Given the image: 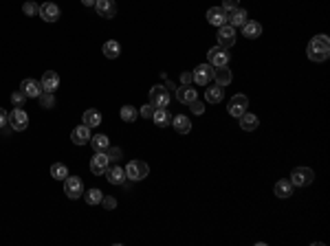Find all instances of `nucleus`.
<instances>
[{"instance_id": "obj_24", "label": "nucleus", "mask_w": 330, "mask_h": 246, "mask_svg": "<svg viewBox=\"0 0 330 246\" xmlns=\"http://www.w3.org/2000/svg\"><path fill=\"white\" fill-rule=\"evenodd\" d=\"M101 53H104L108 60L119 58V53H121V44L117 42V40H106L104 46H101Z\"/></svg>"}, {"instance_id": "obj_15", "label": "nucleus", "mask_w": 330, "mask_h": 246, "mask_svg": "<svg viewBox=\"0 0 330 246\" xmlns=\"http://www.w3.org/2000/svg\"><path fill=\"white\" fill-rule=\"evenodd\" d=\"M90 127L88 125H77V127H73V132H70V141L75 143V145H86V143L90 141Z\"/></svg>"}, {"instance_id": "obj_10", "label": "nucleus", "mask_w": 330, "mask_h": 246, "mask_svg": "<svg viewBox=\"0 0 330 246\" xmlns=\"http://www.w3.org/2000/svg\"><path fill=\"white\" fill-rule=\"evenodd\" d=\"M20 90L24 92V95L29 97V99H40V95L44 92L42 88V81H38V79H22V84H20Z\"/></svg>"}, {"instance_id": "obj_35", "label": "nucleus", "mask_w": 330, "mask_h": 246, "mask_svg": "<svg viewBox=\"0 0 330 246\" xmlns=\"http://www.w3.org/2000/svg\"><path fill=\"white\" fill-rule=\"evenodd\" d=\"M22 13L24 15H40V4L33 2V0H27V2L22 4Z\"/></svg>"}, {"instance_id": "obj_19", "label": "nucleus", "mask_w": 330, "mask_h": 246, "mask_svg": "<svg viewBox=\"0 0 330 246\" xmlns=\"http://www.w3.org/2000/svg\"><path fill=\"white\" fill-rule=\"evenodd\" d=\"M170 125H174V130L179 132V134H190V132H192V121H190V117H187V115L172 117Z\"/></svg>"}, {"instance_id": "obj_34", "label": "nucleus", "mask_w": 330, "mask_h": 246, "mask_svg": "<svg viewBox=\"0 0 330 246\" xmlns=\"http://www.w3.org/2000/svg\"><path fill=\"white\" fill-rule=\"evenodd\" d=\"M38 101H40V106H42V108H47V110H51V108L55 106V92H42Z\"/></svg>"}, {"instance_id": "obj_31", "label": "nucleus", "mask_w": 330, "mask_h": 246, "mask_svg": "<svg viewBox=\"0 0 330 246\" xmlns=\"http://www.w3.org/2000/svg\"><path fill=\"white\" fill-rule=\"evenodd\" d=\"M238 121H240V127H242V130H247V132L256 130V127H258V123H260V121H258V117H256V115H249V112H245V115H242Z\"/></svg>"}, {"instance_id": "obj_13", "label": "nucleus", "mask_w": 330, "mask_h": 246, "mask_svg": "<svg viewBox=\"0 0 330 246\" xmlns=\"http://www.w3.org/2000/svg\"><path fill=\"white\" fill-rule=\"evenodd\" d=\"M62 11H60V7L55 2H42L40 4V18L44 20V22H58Z\"/></svg>"}, {"instance_id": "obj_39", "label": "nucleus", "mask_w": 330, "mask_h": 246, "mask_svg": "<svg viewBox=\"0 0 330 246\" xmlns=\"http://www.w3.org/2000/svg\"><path fill=\"white\" fill-rule=\"evenodd\" d=\"M236 7H240V0H222V9H225L227 13L233 11Z\"/></svg>"}, {"instance_id": "obj_5", "label": "nucleus", "mask_w": 330, "mask_h": 246, "mask_svg": "<svg viewBox=\"0 0 330 246\" xmlns=\"http://www.w3.org/2000/svg\"><path fill=\"white\" fill-rule=\"evenodd\" d=\"M207 64L211 66H227L229 64V49H225V46H211L209 51H207Z\"/></svg>"}, {"instance_id": "obj_44", "label": "nucleus", "mask_w": 330, "mask_h": 246, "mask_svg": "<svg viewBox=\"0 0 330 246\" xmlns=\"http://www.w3.org/2000/svg\"><path fill=\"white\" fill-rule=\"evenodd\" d=\"M95 2H97V0H82L84 7H95Z\"/></svg>"}, {"instance_id": "obj_28", "label": "nucleus", "mask_w": 330, "mask_h": 246, "mask_svg": "<svg viewBox=\"0 0 330 246\" xmlns=\"http://www.w3.org/2000/svg\"><path fill=\"white\" fill-rule=\"evenodd\" d=\"M119 117L124 119V123H134L136 119H139V110H136L134 106H121Z\"/></svg>"}, {"instance_id": "obj_26", "label": "nucleus", "mask_w": 330, "mask_h": 246, "mask_svg": "<svg viewBox=\"0 0 330 246\" xmlns=\"http://www.w3.org/2000/svg\"><path fill=\"white\" fill-rule=\"evenodd\" d=\"M82 121H84V125H88V127H97V125H101V112L95 110V108H88V110L84 112Z\"/></svg>"}, {"instance_id": "obj_8", "label": "nucleus", "mask_w": 330, "mask_h": 246, "mask_svg": "<svg viewBox=\"0 0 330 246\" xmlns=\"http://www.w3.org/2000/svg\"><path fill=\"white\" fill-rule=\"evenodd\" d=\"M247 106H249L247 95H242V92L233 95L231 99H229V106H227V110H229V117H236V119H240V117L247 112Z\"/></svg>"}, {"instance_id": "obj_32", "label": "nucleus", "mask_w": 330, "mask_h": 246, "mask_svg": "<svg viewBox=\"0 0 330 246\" xmlns=\"http://www.w3.org/2000/svg\"><path fill=\"white\" fill-rule=\"evenodd\" d=\"M51 176H53L55 181H64V178L68 176V167H66L64 163H53V165H51Z\"/></svg>"}, {"instance_id": "obj_25", "label": "nucleus", "mask_w": 330, "mask_h": 246, "mask_svg": "<svg viewBox=\"0 0 330 246\" xmlns=\"http://www.w3.org/2000/svg\"><path fill=\"white\" fill-rule=\"evenodd\" d=\"M152 121L159 127H165L172 123V115L167 112V108H154V115H152Z\"/></svg>"}, {"instance_id": "obj_22", "label": "nucleus", "mask_w": 330, "mask_h": 246, "mask_svg": "<svg viewBox=\"0 0 330 246\" xmlns=\"http://www.w3.org/2000/svg\"><path fill=\"white\" fill-rule=\"evenodd\" d=\"M249 20V13H247V9H242V7H236L233 11H229V18H227V24H231V27H242Z\"/></svg>"}, {"instance_id": "obj_12", "label": "nucleus", "mask_w": 330, "mask_h": 246, "mask_svg": "<svg viewBox=\"0 0 330 246\" xmlns=\"http://www.w3.org/2000/svg\"><path fill=\"white\" fill-rule=\"evenodd\" d=\"M108 167H110V161H108V156H106V152H95V156L90 158V172H93L95 176H104Z\"/></svg>"}, {"instance_id": "obj_20", "label": "nucleus", "mask_w": 330, "mask_h": 246, "mask_svg": "<svg viewBox=\"0 0 330 246\" xmlns=\"http://www.w3.org/2000/svg\"><path fill=\"white\" fill-rule=\"evenodd\" d=\"M40 81H42L44 92H55V90H58V86H60V75L55 73V70H47Z\"/></svg>"}, {"instance_id": "obj_11", "label": "nucleus", "mask_w": 330, "mask_h": 246, "mask_svg": "<svg viewBox=\"0 0 330 246\" xmlns=\"http://www.w3.org/2000/svg\"><path fill=\"white\" fill-rule=\"evenodd\" d=\"M218 44L225 46V49H229V46L236 44V27H231V24H222V27H218Z\"/></svg>"}, {"instance_id": "obj_18", "label": "nucleus", "mask_w": 330, "mask_h": 246, "mask_svg": "<svg viewBox=\"0 0 330 246\" xmlns=\"http://www.w3.org/2000/svg\"><path fill=\"white\" fill-rule=\"evenodd\" d=\"M176 99L181 101V104H187L190 106L194 99H198V92H196V88L194 86H181V88H176Z\"/></svg>"}, {"instance_id": "obj_36", "label": "nucleus", "mask_w": 330, "mask_h": 246, "mask_svg": "<svg viewBox=\"0 0 330 246\" xmlns=\"http://www.w3.org/2000/svg\"><path fill=\"white\" fill-rule=\"evenodd\" d=\"M106 156H108L110 163H117V161H121V156H124V154H121L119 147H108V150H106Z\"/></svg>"}, {"instance_id": "obj_38", "label": "nucleus", "mask_w": 330, "mask_h": 246, "mask_svg": "<svg viewBox=\"0 0 330 246\" xmlns=\"http://www.w3.org/2000/svg\"><path fill=\"white\" fill-rule=\"evenodd\" d=\"M190 110L194 112V115H202V112H205V104H202V101H198V99H194L190 104Z\"/></svg>"}, {"instance_id": "obj_16", "label": "nucleus", "mask_w": 330, "mask_h": 246, "mask_svg": "<svg viewBox=\"0 0 330 246\" xmlns=\"http://www.w3.org/2000/svg\"><path fill=\"white\" fill-rule=\"evenodd\" d=\"M227 18H229V13H227L222 7H211L209 11H207V22L214 24V27H222V24H227Z\"/></svg>"}, {"instance_id": "obj_2", "label": "nucleus", "mask_w": 330, "mask_h": 246, "mask_svg": "<svg viewBox=\"0 0 330 246\" xmlns=\"http://www.w3.org/2000/svg\"><path fill=\"white\" fill-rule=\"evenodd\" d=\"M84 181L79 176H66L64 178V193L68 196L70 200H77V198H82L84 196Z\"/></svg>"}, {"instance_id": "obj_33", "label": "nucleus", "mask_w": 330, "mask_h": 246, "mask_svg": "<svg viewBox=\"0 0 330 246\" xmlns=\"http://www.w3.org/2000/svg\"><path fill=\"white\" fill-rule=\"evenodd\" d=\"M101 198H104V193H101V189H97V187L84 191V200L88 204H101Z\"/></svg>"}, {"instance_id": "obj_1", "label": "nucleus", "mask_w": 330, "mask_h": 246, "mask_svg": "<svg viewBox=\"0 0 330 246\" xmlns=\"http://www.w3.org/2000/svg\"><path fill=\"white\" fill-rule=\"evenodd\" d=\"M306 53H308V60H313V62H326L330 58V40H328V35L326 33L315 35L311 42H308Z\"/></svg>"}, {"instance_id": "obj_17", "label": "nucleus", "mask_w": 330, "mask_h": 246, "mask_svg": "<svg viewBox=\"0 0 330 246\" xmlns=\"http://www.w3.org/2000/svg\"><path fill=\"white\" fill-rule=\"evenodd\" d=\"M106 181L113 183V184H124L126 183V169L119 167V165H110L108 169H106Z\"/></svg>"}, {"instance_id": "obj_6", "label": "nucleus", "mask_w": 330, "mask_h": 246, "mask_svg": "<svg viewBox=\"0 0 330 246\" xmlns=\"http://www.w3.org/2000/svg\"><path fill=\"white\" fill-rule=\"evenodd\" d=\"M211 79H214V66L211 64H200L194 68V73H192V81L198 86H207L211 84Z\"/></svg>"}, {"instance_id": "obj_23", "label": "nucleus", "mask_w": 330, "mask_h": 246, "mask_svg": "<svg viewBox=\"0 0 330 246\" xmlns=\"http://www.w3.org/2000/svg\"><path fill=\"white\" fill-rule=\"evenodd\" d=\"M242 31H245V38L249 40H256L262 35V24L256 22V20H247L245 24H242Z\"/></svg>"}, {"instance_id": "obj_40", "label": "nucleus", "mask_w": 330, "mask_h": 246, "mask_svg": "<svg viewBox=\"0 0 330 246\" xmlns=\"http://www.w3.org/2000/svg\"><path fill=\"white\" fill-rule=\"evenodd\" d=\"M152 115H154V106L152 104H145L141 108V117H143V119H152Z\"/></svg>"}, {"instance_id": "obj_41", "label": "nucleus", "mask_w": 330, "mask_h": 246, "mask_svg": "<svg viewBox=\"0 0 330 246\" xmlns=\"http://www.w3.org/2000/svg\"><path fill=\"white\" fill-rule=\"evenodd\" d=\"M101 204H104V209H115L117 207V200L113 196H104V198H101Z\"/></svg>"}, {"instance_id": "obj_30", "label": "nucleus", "mask_w": 330, "mask_h": 246, "mask_svg": "<svg viewBox=\"0 0 330 246\" xmlns=\"http://www.w3.org/2000/svg\"><path fill=\"white\" fill-rule=\"evenodd\" d=\"M222 97H225V92H222V86H218V84L205 90V99L211 101V104H220Z\"/></svg>"}, {"instance_id": "obj_29", "label": "nucleus", "mask_w": 330, "mask_h": 246, "mask_svg": "<svg viewBox=\"0 0 330 246\" xmlns=\"http://www.w3.org/2000/svg\"><path fill=\"white\" fill-rule=\"evenodd\" d=\"M275 196L277 198H291L293 196V184H291V181H277L275 183Z\"/></svg>"}, {"instance_id": "obj_37", "label": "nucleus", "mask_w": 330, "mask_h": 246, "mask_svg": "<svg viewBox=\"0 0 330 246\" xmlns=\"http://www.w3.org/2000/svg\"><path fill=\"white\" fill-rule=\"evenodd\" d=\"M24 99H27V95H24L22 90H16V92L11 95V101H13V106H16V108L22 106V104H24Z\"/></svg>"}, {"instance_id": "obj_21", "label": "nucleus", "mask_w": 330, "mask_h": 246, "mask_svg": "<svg viewBox=\"0 0 330 246\" xmlns=\"http://www.w3.org/2000/svg\"><path fill=\"white\" fill-rule=\"evenodd\" d=\"M233 79L229 66H214V81L218 86H229Z\"/></svg>"}, {"instance_id": "obj_4", "label": "nucleus", "mask_w": 330, "mask_h": 246, "mask_svg": "<svg viewBox=\"0 0 330 246\" xmlns=\"http://www.w3.org/2000/svg\"><path fill=\"white\" fill-rule=\"evenodd\" d=\"M148 174H150V167L143 161H130L126 165V178H130V181H143Z\"/></svg>"}, {"instance_id": "obj_43", "label": "nucleus", "mask_w": 330, "mask_h": 246, "mask_svg": "<svg viewBox=\"0 0 330 246\" xmlns=\"http://www.w3.org/2000/svg\"><path fill=\"white\" fill-rule=\"evenodd\" d=\"M181 84L183 86H190L192 84V73L187 70V73H181Z\"/></svg>"}, {"instance_id": "obj_3", "label": "nucleus", "mask_w": 330, "mask_h": 246, "mask_svg": "<svg viewBox=\"0 0 330 246\" xmlns=\"http://www.w3.org/2000/svg\"><path fill=\"white\" fill-rule=\"evenodd\" d=\"M291 184L293 187H308L313 181H315V172L311 167H295L291 172Z\"/></svg>"}, {"instance_id": "obj_14", "label": "nucleus", "mask_w": 330, "mask_h": 246, "mask_svg": "<svg viewBox=\"0 0 330 246\" xmlns=\"http://www.w3.org/2000/svg\"><path fill=\"white\" fill-rule=\"evenodd\" d=\"M95 11L99 13V18L110 20V18H115V13H117V4H115V0H97V2H95Z\"/></svg>"}, {"instance_id": "obj_42", "label": "nucleus", "mask_w": 330, "mask_h": 246, "mask_svg": "<svg viewBox=\"0 0 330 246\" xmlns=\"http://www.w3.org/2000/svg\"><path fill=\"white\" fill-rule=\"evenodd\" d=\"M9 123V112L4 108H0V127H4Z\"/></svg>"}, {"instance_id": "obj_27", "label": "nucleus", "mask_w": 330, "mask_h": 246, "mask_svg": "<svg viewBox=\"0 0 330 246\" xmlns=\"http://www.w3.org/2000/svg\"><path fill=\"white\" fill-rule=\"evenodd\" d=\"M90 147H93V152H106L110 147V141H108V136L106 134H95V136H90Z\"/></svg>"}, {"instance_id": "obj_7", "label": "nucleus", "mask_w": 330, "mask_h": 246, "mask_svg": "<svg viewBox=\"0 0 330 246\" xmlns=\"http://www.w3.org/2000/svg\"><path fill=\"white\" fill-rule=\"evenodd\" d=\"M150 104L154 108H167V104H170V90L161 84L152 86L150 88Z\"/></svg>"}, {"instance_id": "obj_9", "label": "nucleus", "mask_w": 330, "mask_h": 246, "mask_svg": "<svg viewBox=\"0 0 330 246\" xmlns=\"http://www.w3.org/2000/svg\"><path fill=\"white\" fill-rule=\"evenodd\" d=\"M9 125H11V130H16V132L27 130V125H29V115L22 110V108H13V110L9 112Z\"/></svg>"}]
</instances>
